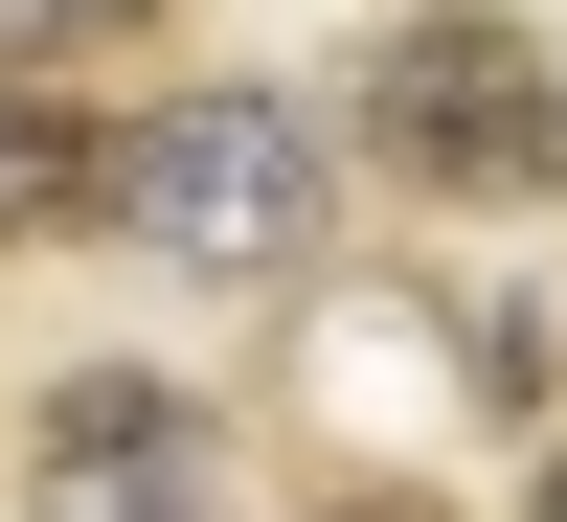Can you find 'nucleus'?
I'll list each match as a JSON object with an SVG mask.
<instances>
[{
	"label": "nucleus",
	"mask_w": 567,
	"mask_h": 522,
	"mask_svg": "<svg viewBox=\"0 0 567 522\" xmlns=\"http://www.w3.org/2000/svg\"><path fill=\"white\" fill-rule=\"evenodd\" d=\"M114 227L136 273H205V296H296L318 250H341V136L296 114V91H159V114H114Z\"/></svg>",
	"instance_id": "f257e3e1"
},
{
	"label": "nucleus",
	"mask_w": 567,
	"mask_h": 522,
	"mask_svg": "<svg viewBox=\"0 0 567 522\" xmlns=\"http://www.w3.org/2000/svg\"><path fill=\"white\" fill-rule=\"evenodd\" d=\"M341 136L409 205H567V69H545L523 0H409L341 69Z\"/></svg>",
	"instance_id": "f03ea898"
},
{
	"label": "nucleus",
	"mask_w": 567,
	"mask_h": 522,
	"mask_svg": "<svg viewBox=\"0 0 567 522\" xmlns=\"http://www.w3.org/2000/svg\"><path fill=\"white\" fill-rule=\"evenodd\" d=\"M23 522H227V454L182 387H136V364H69V387L23 409Z\"/></svg>",
	"instance_id": "7ed1b4c3"
},
{
	"label": "nucleus",
	"mask_w": 567,
	"mask_h": 522,
	"mask_svg": "<svg viewBox=\"0 0 567 522\" xmlns=\"http://www.w3.org/2000/svg\"><path fill=\"white\" fill-rule=\"evenodd\" d=\"M91 205H114V136L45 69H0V250H45V227H91Z\"/></svg>",
	"instance_id": "20e7f679"
},
{
	"label": "nucleus",
	"mask_w": 567,
	"mask_h": 522,
	"mask_svg": "<svg viewBox=\"0 0 567 522\" xmlns=\"http://www.w3.org/2000/svg\"><path fill=\"white\" fill-rule=\"evenodd\" d=\"M136 23H182V0H0V69H91V45H136Z\"/></svg>",
	"instance_id": "39448f33"
},
{
	"label": "nucleus",
	"mask_w": 567,
	"mask_h": 522,
	"mask_svg": "<svg viewBox=\"0 0 567 522\" xmlns=\"http://www.w3.org/2000/svg\"><path fill=\"white\" fill-rule=\"evenodd\" d=\"M318 522H432V500H318Z\"/></svg>",
	"instance_id": "423d86ee"
},
{
	"label": "nucleus",
	"mask_w": 567,
	"mask_h": 522,
	"mask_svg": "<svg viewBox=\"0 0 567 522\" xmlns=\"http://www.w3.org/2000/svg\"><path fill=\"white\" fill-rule=\"evenodd\" d=\"M523 522H567V454H545V500H523Z\"/></svg>",
	"instance_id": "0eeeda50"
}]
</instances>
